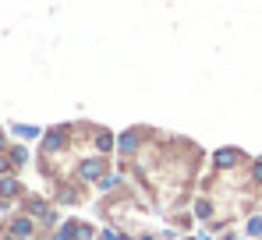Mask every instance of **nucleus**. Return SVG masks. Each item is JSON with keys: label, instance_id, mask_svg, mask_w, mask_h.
Returning <instances> with one entry per match:
<instances>
[{"label": "nucleus", "instance_id": "f03ea898", "mask_svg": "<svg viewBox=\"0 0 262 240\" xmlns=\"http://www.w3.org/2000/svg\"><path fill=\"white\" fill-rule=\"evenodd\" d=\"M14 131H18L21 138H36V134H39V127H29V124H21V127H14Z\"/></svg>", "mask_w": 262, "mask_h": 240}, {"label": "nucleus", "instance_id": "f257e3e1", "mask_svg": "<svg viewBox=\"0 0 262 240\" xmlns=\"http://www.w3.org/2000/svg\"><path fill=\"white\" fill-rule=\"evenodd\" d=\"M117 145H121V152H131V149L138 145V134H124V138H121Z\"/></svg>", "mask_w": 262, "mask_h": 240}, {"label": "nucleus", "instance_id": "20e7f679", "mask_svg": "<svg viewBox=\"0 0 262 240\" xmlns=\"http://www.w3.org/2000/svg\"><path fill=\"white\" fill-rule=\"evenodd\" d=\"M121 240H124V237H121Z\"/></svg>", "mask_w": 262, "mask_h": 240}, {"label": "nucleus", "instance_id": "7ed1b4c3", "mask_svg": "<svg viewBox=\"0 0 262 240\" xmlns=\"http://www.w3.org/2000/svg\"><path fill=\"white\" fill-rule=\"evenodd\" d=\"M71 233H75V226H64V230H60L53 240H71Z\"/></svg>", "mask_w": 262, "mask_h": 240}]
</instances>
